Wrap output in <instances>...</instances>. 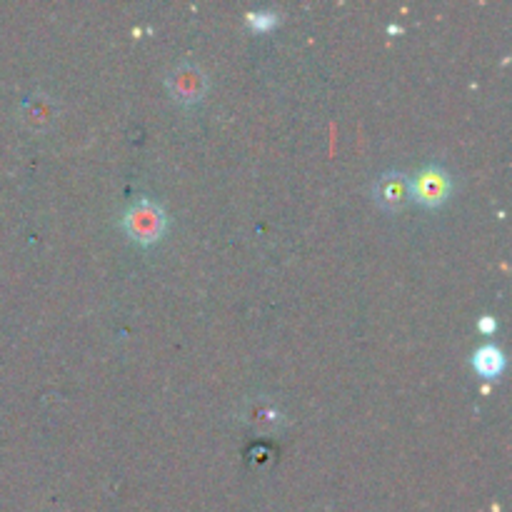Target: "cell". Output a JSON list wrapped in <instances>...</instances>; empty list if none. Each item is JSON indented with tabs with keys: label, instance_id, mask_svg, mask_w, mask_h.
Here are the masks:
<instances>
[{
	"label": "cell",
	"instance_id": "cell-1",
	"mask_svg": "<svg viewBox=\"0 0 512 512\" xmlns=\"http://www.w3.org/2000/svg\"><path fill=\"white\" fill-rule=\"evenodd\" d=\"M165 225H168V218H165L163 205L150 198L133 200L123 215L125 233L138 243H155L165 233Z\"/></svg>",
	"mask_w": 512,
	"mask_h": 512
},
{
	"label": "cell",
	"instance_id": "cell-2",
	"mask_svg": "<svg viewBox=\"0 0 512 512\" xmlns=\"http://www.w3.org/2000/svg\"><path fill=\"white\" fill-rule=\"evenodd\" d=\"M165 85L180 103H198L208 90V75L193 60H180L165 75Z\"/></svg>",
	"mask_w": 512,
	"mask_h": 512
},
{
	"label": "cell",
	"instance_id": "cell-3",
	"mask_svg": "<svg viewBox=\"0 0 512 512\" xmlns=\"http://www.w3.org/2000/svg\"><path fill=\"white\" fill-rule=\"evenodd\" d=\"M450 190H453V178H450L448 170L438 163L425 165V168L418 170V175L410 180V195H415L423 205L445 203Z\"/></svg>",
	"mask_w": 512,
	"mask_h": 512
},
{
	"label": "cell",
	"instance_id": "cell-4",
	"mask_svg": "<svg viewBox=\"0 0 512 512\" xmlns=\"http://www.w3.org/2000/svg\"><path fill=\"white\" fill-rule=\"evenodd\" d=\"M375 200H378L383 208L398 210L408 203L410 198V178L398 170H388V173L380 175L373 185Z\"/></svg>",
	"mask_w": 512,
	"mask_h": 512
},
{
	"label": "cell",
	"instance_id": "cell-5",
	"mask_svg": "<svg viewBox=\"0 0 512 512\" xmlns=\"http://www.w3.org/2000/svg\"><path fill=\"white\" fill-rule=\"evenodd\" d=\"M58 110H60V105L53 95L35 93V95H30V98L23 103V108H20V118H23V123L28 125V128L45 130L55 123V118H58Z\"/></svg>",
	"mask_w": 512,
	"mask_h": 512
},
{
	"label": "cell",
	"instance_id": "cell-6",
	"mask_svg": "<svg viewBox=\"0 0 512 512\" xmlns=\"http://www.w3.org/2000/svg\"><path fill=\"white\" fill-rule=\"evenodd\" d=\"M243 420L260 433H273L283 425V413L270 398H250L243 405Z\"/></svg>",
	"mask_w": 512,
	"mask_h": 512
},
{
	"label": "cell",
	"instance_id": "cell-7",
	"mask_svg": "<svg viewBox=\"0 0 512 512\" xmlns=\"http://www.w3.org/2000/svg\"><path fill=\"white\" fill-rule=\"evenodd\" d=\"M473 365L478 368L480 375H485V378H495V375L503 370L505 358H503V353H500L498 345L488 343V345H483V348L475 350Z\"/></svg>",
	"mask_w": 512,
	"mask_h": 512
},
{
	"label": "cell",
	"instance_id": "cell-8",
	"mask_svg": "<svg viewBox=\"0 0 512 512\" xmlns=\"http://www.w3.org/2000/svg\"><path fill=\"white\" fill-rule=\"evenodd\" d=\"M275 20H278V15L273 10H255V13L248 15V23L258 30L270 28V25H275Z\"/></svg>",
	"mask_w": 512,
	"mask_h": 512
},
{
	"label": "cell",
	"instance_id": "cell-9",
	"mask_svg": "<svg viewBox=\"0 0 512 512\" xmlns=\"http://www.w3.org/2000/svg\"><path fill=\"white\" fill-rule=\"evenodd\" d=\"M480 330H483V333H493V330H495V318H490V315L480 318Z\"/></svg>",
	"mask_w": 512,
	"mask_h": 512
}]
</instances>
